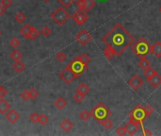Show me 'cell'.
<instances>
[{
  "label": "cell",
  "instance_id": "6da1fadb",
  "mask_svg": "<svg viewBox=\"0 0 161 136\" xmlns=\"http://www.w3.org/2000/svg\"><path fill=\"white\" fill-rule=\"evenodd\" d=\"M102 41L110 47L116 52V55L121 56L135 42V37L118 23L103 37Z\"/></svg>",
  "mask_w": 161,
  "mask_h": 136
},
{
  "label": "cell",
  "instance_id": "7a4b0ae2",
  "mask_svg": "<svg viewBox=\"0 0 161 136\" xmlns=\"http://www.w3.org/2000/svg\"><path fill=\"white\" fill-rule=\"evenodd\" d=\"M150 49H151V44L149 43L147 39L144 37H140L131 47V50L136 54V56H138L140 59L147 57L149 53H151Z\"/></svg>",
  "mask_w": 161,
  "mask_h": 136
},
{
  "label": "cell",
  "instance_id": "3957f363",
  "mask_svg": "<svg viewBox=\"0 0 161 136\" xmlns=\"http://www.w3.org/2000/svg\"><path fill=\"white\" fill-rule=\"evenodd\" d=\"M91 114L97 121V122H99V121L103 120V119L109 118V116L111 115V111L103 102H99L92 110Z\"/></svg>",
  "mask_w": 161,
  "mask_h": 136
},
{
  "label": "cell",
  "instance_id": "277c9868",
  "mask_svg": "<svg viewBox=\"0 0 161 136\" xmlns=\"http://www.w3.org/2000/svg\"><path fill=\"white\" fill-rule=\"evenodd\" d=\"M129 117H130L131 121H133V122L139 124V126L143 125L142 124L143 121L147 118V116H146V113L144 112V109H143V107L140 104L137 105L136 107L130 112Z\"/></svg>",
  "mask_w": 161,
  "mask_h": 136
},
{
  "label": "cell",
  "instance_id": "5b68a950",
  "mask_svg": "<svg viewBox=\"0 0 161 136\" xmlns=\"http://www.w3.org/2000/svg\"><path fill=\"white\" fill-rule=\"evenodd\" d=\"M71 17V15L62 8L60 7L57 8L52 14H51V18L56 22V24H57L58 26H62L64 25L69 18Z\"/></svg>",
  "mask_w": 161,
  "mask_h": 136
},
{
  "label": "cell",
  "instance_id": "8992f818",
  "mask_svg": "<svg viewBox=\"0 0 161 136\" xmlns=\"http://www.w3.org/2000/svg\"><path fill=\"white\" fill-rule=\"evenodd\" d=\"M60 78L67 84H70L72 83L73 81H74L77 78V76L74 73V71H73L69 65H67L62 71L61 73L60 74Z\"/></svg>",
  "mask_w": 161,
  "mask_h": 136
},
{
  "label": "cell",
  "instance_id": "52a82bcc",
  "mask_svg": "<svg viewBox=\"0 0 161 136\" xmlns=\"http://www.w3.org/2000/svg\"><path fill=\"white\" fill-rule=\"evenodd\" d=\"M68 65L70 66V68L73 71H74V73L77 76V78L88 69V64H84L81 62H79V60H76V59L73 60Z\"/></svg>",
  "mask_w": 161,
  "mask_h": 136
},
{
  "label": "cell",
  "instance_id": "ba28073f",
  "mask_svg": "<svg viewBox=\"0 0 161 136\" xmlns=\"http://www.w3.org/2000/svg\"><path fill=\"white\" fill-rule=\"evenodd\" d=\"M72 18L77 25L82 26L88 19H89V15H88V12L78 9L74 14L72 15Z\"/></svg>",
  "mask_w": 161,
  "mask_h": 136
},
{
  "label": "cell",
  "instance_id": "9c48e42d",
  "mask_svg": "<svg viewBox=\"0 0 161 136\" xmlns=\"http://www.w3.org/2000/svg\"><path fill=\"white\" fill-rule=\"evenodd\" d=\"M76 4L78 7V9L89 12L95 6V1L94 0H77Z\"/></svg>",
  "mask_w": 161,
  "mask_h": 136
},
{
  "label": "cell",
  "instance_id": "30bf717a",
  "mask_svg": "<svg viewBox=\"0 0 161 136\" xmlns=\"http://www.w3.org/2000/svg\"><path fill=\"white\" fill-rule=\"evenodd\" d=\"M77 41L81 44V45H86L92 41V35L87 31L86 29H82L81 31L76 36Z\"/></svg>",
  "mask_w": 161,
  "mask_h": 136
},
{
  "label": "cell",
  "instance_id": "8fae6325",
  "mask_svg": "<svg viewBox=\"0 0 161 136\" xmlns=\"http://www.w3.org/2000/svg\"><path fill=\"white\" fill-rule=\"evenodd\" d=\"M124 127H125V130H126V133H128L129 135H135L139 131L140 126L130 120Z\"/></svg>",
  "mask_w": 161,
  "mask_h": 136
},
{
  "label": "cell",
  "instance_id": "7c38bea8",
  "mask_svg": "<svg viewBox=\"0 0 161 136\" xmlns=\"http://www.w3.org/2000/svg\"><path fill=\"white\" fill-rule=\"evenodd\" d=\"M128 83H129V86L131 88H132L133 90H135V91H137L143 85V80L139 77V76L135 75V76H133V78L129 80Z\"/></svg>",
  "mask_w": 161,
  "mask_h": 136
},
{
  "label": "cell",
  "instance_id": "4fadbf2b",
  "mask_svg": "<svg viewBox=\"0 0 161 136\" xmlns=\"http://www.w3.org/2000/svg\"><path fill=\"white\" fill-rule=\"evenodd\" d=\"M148 81L154 89H156L161 85V76L156 72L153 77H151L148 80Z\"/></svg>",
  "mask_w": 161,
  "mask_h": 136
},
{
  "label": "cell",
  "instance_id": "5bb4252c",
  "mask_svg": "<svg viewBox=\"0 0 161 136\" xmlns=\"http://www.w3.org/2000/svg\"><path fill=\"white\" fill-rule=\"evenodd\" d=\"M6 118L7 120H9L10 123H15L17 122V121L19 120L20 118V114L15 111V110H10L7 114H6Z\"/></svg>",
  "mask_w": 161,
  "mask_h": 136
},
{
  "label": "cell",
  "instance_id": "9a60e30c",
  "mask_svg": "<svg viewBox=\"0 0 161 136\" xmlns=\"http://www.w3.org/2000/svg\"><path fill=\"white\" fill-rule=\"evenodd\" d=\"M150 52L154 54L155 58H161V42H156L153 45H151Z\"/></svg>",
  "mask_w": 161,
  "mask_h": 136
},
{
  "label": "cell",
  "instance_id": "2e32d148",
  "mask_svg": "<svg viewBox=\"0 0 161 136\" xmlns=\"http://www.w3.org/2000/svg\"><path fill=\"white\" fill-rule=\"evenodd\" d=\"M10 110V105L9 102H7L5 99L1 98L0 99V113L1 114H5L7 113L8 111Z\"/></svg>",
  "mask_w": 161,
  "mask_h": 136
},
{
  "label": "cell",
  "instance_id": "e0dca14e",
  "mask_svg": "<svg viewBox=\"0 0 161 136\" xmlns=\"http://www.w3.org/2000/svg\"><path fill=\"white\" fill-rule=\"evenodd\" d=\"M31 29H32V27H31L30 25L26 24V25H25V26L21 28L20 34H21L23 37H25L26 39H29V34H30Z\"/></svg>",
  "mask_w": 161,
  "mask_h": 136
},
{
  "label": "cell",
  "instance_id": "ac0fdd59",
  "mask_svg": "<svg viewBox=\"0 0 161 136\" xmlns=\"http://www.w3.org/2000/svg\"><path fill=\"white\" fill-rule=\"evenodd\" d=\"M55 106L58 109V110H62L64 109L66 106H67V101L62 97H57L55 102H54Z\"/></svg>",
  "mask_w": 161,
  "mask_h": 136
},
{
  "label": "cell",
  "instance_id": "d6986e66",
  "mask_svg": "<svg viewBox=\"0 0 161 136\" xmlns=\"http://www.w3.org/2000/svg\"><path fill=\"white\" fill-rule=\"evenodd\" d=\"M73 127H74V125H73V123L71 122L70 119H65V120H63L62 122H61V128L65 132H69V131L73 129Z\"/></svg>",
  "mask_w": 161,
  "mask_h": 136
},
{
  "label": "cell",
  "instance_id": "ffe728a7",
  "mask_svg": "<svg viewBox=\"0 0 161 136\" xmlns=\"http://www.w3.org/2000/svg\"><path fill=\"white\" fill-rule=\"evenodd\" d=\"M12 68L14 69V71H15L16 73L19 74V73H22L26 69V65L22 62H20V60H17V62L13 64Z\"/></svg>",
  "mask_w": 161,
  "mask_h": 136
},
{
  "label": "cell",
  "instance_id": "44dd1931",
  "mask_svg": "<svg viewBox=\"0 0 161 136\" xmlns=\"http://www.w3.org/2000/svg\"><path fill=\"white\" fill-rule=\"evenodd\" d=\"M104 54H105V56H106V58H107L108 60H112V59L115 57L116 52H115L110 47L107 45V47L104 49Z\"/></svg>",
  "mask_w": 161,
  "mask_h": 136
},
{
  "label": "cell",
  "instance_id": "7402d4cb",
  "mask_svg": "<svg viewBox=\"0 0 161 136\" xmlns=\"http://www.w3.org/2000/svg\"><path fill=\"white\" fill-rule=\"evenodd\" d=\"M75 59L77 60H79V62H81V63L84 64H89L91 63V58H90L89 56H88L86 53H83V54H81L80 56L76 57Z\"/></svg>",
  "mask_w": 161,
  "mask_h": 136
},
{
  "label": "cell",
  "instance_id": "603a6c76",
  "mask_svg": "<svg viewBox=\"0 0 161 136\" xmlns=\"http://www.w3.org/2000/svg\"><path fill=\"white\" fill-rule=\"evenodd\" d=\"M151 66V63L149 62V60L146 59V58H141L139 62V67L141 68L142 70H145L147 69L148 67Z\"/></svg>",
  "mask_w": 161,
  "mask_h": 136
},
{
  "label": "cell",
  "instance_id": "cb8c5ba5",
  "mask_svg": "<svg viewBox=\"0 0 161 136\" xmlns=\"http://www.w3.org/2000/svg\"><path fill=\"white\" fill-rule=\"evenodd\" d=\"M22 57H23V54L21 53V51H19L16 48H14V50L10 53V59L14 60V62H17Z\"/></svg>",
  "mask_w": 161,
  "mask_h": 136
},
{
  "label": "cell",
  "instance_id": "d4e9b609",
  "mask_svg": "<svg viewBox=\"0 0 161 136\" xmlns=\"http://www.w3.org/2000/svg\"><path fill=\"white\" fill-rule=\"evenodd\" d=\"M99 124H101L104 128H106L107 130H110L113 126V122L109 119V118H106V119H103L98 122Z\"/></svg>",
  "mask_w": 161,
  "mask_h": 136
},
{
  "label": "cell",
  "instance_id": "484cf974",
  "mask_svg": "<svg viewBox=\"0 0 161 136\" xmlns=\"http://www.w3.org/2000/svg\"><path fill=\"white\" fill-rule=\"evenodd\" d=\"M77 92L83 94V95H87L88 93L90 92V87L88 86L86 83H81L78 87H77Z\"/></svg>",
  "mask_w": 161,
  "mask_h": 136
},
{
  "label": "cell",
  "instance_id": "4316f807",
  "mask_svg": "<svg viewBox=\"0 0 161 136\" xmlns=\"http://www.w3.org/2000/svg\"><path fill=\"white\" fill-rule=\"evenodd\" d=\"M155 73H156V71H155L154 68H152L151 66L148 67L147 69H145V70H144V76H145L146 79H147V80H149L151 77H153V76H154Z\"/></svg>",
  "mask_w": 161,
  "mask_h": 136
},
{
  "label": "cell",
  "instance_id": "83f0119b",
  "mask_svg": "<svg viewBox=\"0 0 161 136\" xmlns=\"http://www.w3.org/2000/svg\"><path fill=\"white\" fill-rule=\"evenodd\" d=\"M41 34L42 35V36H45V37H49L50 36V34H51V32H52V30H51V28L49 27H47V26H45V27H42V28L41 29Z\"/></svg>",
  "mask_w": 161,
  "mask_h": 136
},
{
  "label": "cell",
  "instance_id": "f1b7e54d",
  "mask_svg": "<svg viewBox=\"0 0 161 136\" xmlns=\"http://www.w3.org/2000/svg\"><path fill=\"white\" fill-rule=\"evenodd\" d=\"M143 109H144V112H145V113H146V116L147 117H150L153 113H154V108L152 107L151 105H146L145 107H143Z\"/></svg>",
  "mask_w": 161,
  "mask_h": 136
},
{
  "label": "cell",
  "instance_id": "f546056e",
  "mask_svg": "<svg viewBox=\"0 0 161 136\" xmlns=\"http://www.w3.org/2000/svg\"><path fill=\"white\" fill-rule=\"evenodd\" d=\"M40 33H41V32L39 31V30H37L35 27H32V29H31V31H30V34H29V39H30V40H35V39H37V38L39 37Z\"/></svg>",
  "mask_w": 161,
  "mask_h": 136
},
{
  "label": "cell",
  "instance_id": "4dcf8cb0",
  "mask_svg": "<svg viewBox=\"0 0 161 136\" xmlns=\"http://www.w3.org/2000/svg\"><path fill=\"white\" fill-rule=\"evenodd\" d=\"M26 16L25 15V13H23V12H18L16 15H15V20H16V22H18V23H24L25 21H26Z\"/></svg>",
  "mask_w": 161,
  "mask_h": 136
},
{
  "label": "cell",
  "instance_id": "1f68e13d",
  "mask_svg": "<svg viewBox=\"0 0 161 136\" xmlns=\"http://www.w3.org/2000/svg\"><path fill=\"white\" fill-rule=\"evenodd\" d=\"M91 116H92L91 113H90V112H88V111H83V112H81V113H80V114H79L80 119H81V120H83V121H87V120H89V118H90Z\"/></svg>",
  "mask_w": 161,
  "mask_h": 136
},
{
  "label": "cell",
  "instance_id": "d6a6232c",
  "mask_svg": "<svg viewBox=\"0 0 161 136\" xmlns=\"http://www.w3.org/2000/svg\"><path fill=\"white\" fill-rule=\"evenodd\" d=\"M10 47L12 48H17L19 45H20V41L16 38V37H13L11 38V40L10 41Z\"/></svg>",
  "mask_w": 161,
  "mask_h": 136
},
{
  "label": "cell",
  "instance_id": "836d02e7",
  "mask_svg": "<svg viewBox=\"0 0 161 136\" xmlns=\"http://www.w3.org/2000/svg\"><path fill=\"white\" fill-rule=\"evenodd\" d=\"M74 99L77 103H81L85 99V95H83L79 92H77V94L74 96Z\"/></svg>",
  "mask_w": 161,
  "mask_h": 136
},
{
  "label": "cell",
  "instance_id": "e575fe53",
  "mask_svg": "<svg viewBox=\"0 0 161 136\" xmlns=\"http://www.w3.org/2000/svg\"><path fill=\"white\" fill-rule=\"evenodd\" d=\"M49 121L48 117L45 114H40V119H39V123L42 126H45L47 124V122Z\"/></svg>",
  "mask_w": 161,
  "mask_h": 136
},
{
  "label": "cell",
  "instance_id": "d590c367",
  "mask_svg": "<svg viewBox=\"0 0 161 136\" xmlns=\"http://www.w3.org/2000/svg\"><path fill=\"white\" fill-rule=\"evenodd\" d=\"M60 3L64 7V8H69L72 6V4L75 2V0H58Z\"/></svg>",
  "mask_w": 161,
  "mask_h": 136
},
{
  "label": "cell",
  "instance_id": "8d00e7d4",
  "mask_svg": "<svg viewBox=\"0 0 161 136\" xmlns=\"http://www.w3.org/2000/svg\"><path fill=\"white\" fill-rule=\"evenodd\" d=\"M20 97H21L23 100L27 101L29 98H30V94H29V91H26V90L23 91V92L21 93V95H20Z\"/></svg>",
  "mask_w": 161,
  "mask_h": 136
},
{
  "label": "cell",
  "instance_id": "74e56055",
  "mask_svg": "<svg viewBox=\"0 0 161 136\" xmlns=\"http://www.w3.org/2000/svg\"><path fill=\"white\" fill-rule=\"evenodd\" d=\"M66 58H67L66 54H65L64 52H62V51L58 52V53L56 55V59H57V60H60V62H64V60H66Z\"/></svg>",
  "mask_w": 161,
  "mask_h": 136
},
{
  "label": "cell",
  "instance_id": "f35d334b",
  "mask_svg": "<svg viewBox=\"0 0 161 136\" xmlns=\"http://www.w3.org/2000/svg\"><path fill=\"white\" fill-rule=\"evenodd\" d=\"M29 119L31 120V122L33 123H39V119H40V114H38L37 113H32L29 116Z\"/></svg>",
  "mask_w": 161,
  "mask_h": 136
},
{
  "label": "cell",
  "instance_id": "ab89813d",
  "mask_svg": "<svg viewBox=\"0 0 161 136\" xmlns=\"http://www.w3.org/2000/svg\"><path fill=\"white\" fill-rule=\"evenodd\" d=\"M29 94H30V98L31 99H35V98H37L39 97V92L34 88L29 90Z\"/></svg>",
  "mask_w": 161,
  "mask_h": 136
},
{
  "label": "cell",
  "instance_id": "60d3db41",
  "mask_svg": "<svg viewBox=\"0 0 161 136\" xmlns=\"http://www.w3.org/2000/svg\"><path fill=\"white\" fill-rule=\"evenodd\" d=\"M1 5L5 9H9L12 5V0H1Z\"/></svg>",
  "mask_w": 161,
  "mask_h": 136
},
{
  "label": "cell",
  "instance_id": "b9f144b4",
  "mask_svg": "<svg viewBox=\"0 0 161 136\" xmlns=\"http://www.w3.org/2000/svg\"><path fill=\"white\" fill-rule=\"evenodd\" d=\"M140 127L142 129V135H144V136H151V135H153V132L149 129H145L143 125H141Z\"/></svg>",
  "mask_w": 161,
  "mask_h": 136
},
{
  "label": "cell",
  "instance_id": "7bdbcfd3",
  "mask_svg": "<svg viewBox=\"0 0 161 136\" xmlns=\"http://www.w3.org/2000/svg\"><path fill=\"white\" fill-rule=\"evenodd\" d=\"M116 131H117V134H118V135H121V136H124V135L126 133L125 127H119L118 129L116 130Z\"/></svg>",
  "mask_w": 161,
  "mask_h": 136
},
{
  "label": "cell",
  "instance_id": "ee69618b",
  "mask_svg": "<svg viewBox=\"0 0 161 136\" xmlns=\"http://www.w3.org/2000/svg\"><path fill=\"white\" fill-rule=\"evenodd\" d=\"M8 94L7 89H5L3 86H0V98H4Z\"/></svg>",
  "mask_w": 161,
  "mask_h": 136
},
{
  "label": "cell",
  "instance_id": "f6af8a7d",
  "mask_svg": "<svg viewBox=\"0 0 161 136\" xmlns=\"http://www.w3.org/2000/svg\"><path fill=\"white\" fill-rule=\"evenodd\" d=\"M5 12H6V9L1 4H0V16H2Z\"/></svg>",
  "mask_w": 161,
  "mask_h": 136
},
{
  "label": "cell",
  "instance_id": "bcb514c9",
  "mask_svg": "<svg viewBox=\"0 0 161 136\" xmlns=\"http://www.w3.org/2000/svg\"><path fill=\"white\" fill-rule=\"evenodd\" d=\"M1 34H2V31H1V30H0V36H1Z\"/></svg>",
  "mask_w": 161,
  "mask_h": 136
},
{
  "label": "cell",
  "instance_id": "7dc6e473",
  "mask_svg": "<svg viewBox=\"0 0 161 136\" xmlns=\"http://www.w3.org/2000/svg\"><path fill=\"white\" fill-rule=\"evenodd\" d=\"M45 2H48V1H50V0H45Z\"/></svg>",
  "mask_w": 161,
  "mask_h": 136
},
{
  "label": "cell",
  "instance_id": "c3c4849f",
  "mask_svg": "<svg viewBox=\"0 0 161 136\" xmlns=\"http://www.w3.org/2000/svg\"><path fill=\"white\" fill-rule=\"evenodd\" d=\"M159 11H160V12H161V7H160V8H159Z\"/></svg>",
  "mask_w": 161,
  "mask_h": 136
}]
</instances>
